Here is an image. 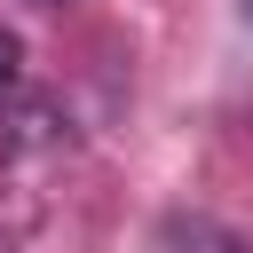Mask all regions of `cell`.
Listing matches in <instances>:
<instances>
[{"instance_id": "1", "label": "cell", "mask_w": 253, "mask_h": 253, "mask_svg": "<svg viewBox=\"0 0 253 253\" xmlns=\"http://www.w3.org/2000/svg\"><path fill=\"white\" fill-rule=\"evenodd\" d=\"M16 79V32H0V87Z\"/></svg>"}, {"instance_id": "2", "label": "cell", "mask_w": 253, "mask_h": 253, "mask_svg": "<svg viewBox=\"0 0 253 253\" xmlns=\"http://www.w3.org/2000/svg\"><path fill=\"white\" fill-rule=\"evenodd\" d=\"M245 16H253V0H245Z\"/></svg>"}]
</instances>
